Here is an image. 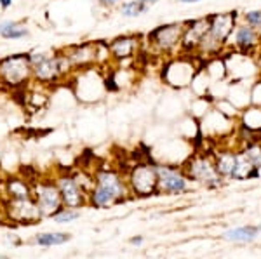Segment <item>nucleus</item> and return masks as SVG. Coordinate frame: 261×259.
<instances>
[{
  "instance_id": "nucleus-9",
  "label": "nucleus",
  "mask_w": 261,
  "mask_h": 259,
  "mask_svg": "<svg viewBox=\"0 0 261 259\" xmlns=\"http://www.w3.org/2000/svg\"><path fill=\"white\" fill-rule=\"evenodd\" d=\"M130 186L138 195H150L159 190L157 165L140 164L130 170Z\"/></svg>"
},
{
  "instance_id": "nucleus-3",
  "label": "nucleus",
  "mask_w": 261,
  "mask_h": 259,
  "mask_svg": "<svg viewBox=\"0 0 261 259\" xmlns=\"http://www.w3.org/2000/svg\"><path fill=\"white\" fill-rule=\"evenodd\" d=\"M124 195V183L120 176L110 169H103L96 174V188L92 190V204L98 207H108L119 202Z\"/></svg>"
},
{
  "instance_id": "nucleus-1",
  "label": "nucleus",
  "mask_w": 261,
  "mask_h": 259,
  "mask_svg": "<svg viewBox=\"0 0 261 259\" xmlns=\"http://www.w3.org/2000/svg\"><path fill=\"white\" fill-rule=\"evenodd\" d=\"M32 68H33V78L40 83H53L60 78L66 77L73 70L70 60L65 52L60 54H45V52H32Z\"/></svg>"
},
{
  "instance_id": "nucleus-29",
  "label": "nucleus",
  "mask_w": 261,
  "mask_h": 259,
  "mask_svg": "<svg viewBox=\"0 0 261 259\" xmlns=\"http://www.w3.org/2000/svg\"><path fill=\"white\" fill-rule=\"evenodd\" d=\"M11 6H12V0H0V7L2 9H9Z\"/></svg>"
},
{
  "instance_id": "nucleus-20",
  "label": "nucleus",
  "mask_w": 261,
  "mask_h": 259,
  "mask_svg": "<svg viewBox=\"0 0 261 259\" xmlns=\"http://www.w3.org/2000/svg\"><path fill=\"white\" fill-rule=\"evenodd\" d=\"M242 127L247 129V131L254 132V134H259L261 132V106H256L252 104L251 108H247L242 113Z\"/></svg>"
},
{
  "instance_id": "nucleus-27",
  "label": "nucleus",
  "mask_w": 261,
  "mask_h": 259,
  "mask_svg": "<svg viewBox=\"0 0 261 259\" xmlns=\"http://www.w3.org/2000/svg\"><path fill=\"white\" fill-rule=\"evenodd\" d=\"M79 218V212H75V211H61L60 214H56L54 216V219L58 221V223H68V221H71V219H77Z\"/></svg>"
},
{
  "instance_id": "nucleus-23",
  "label": "nucleus",
  "mask_w": 261,
  "mask_h": 259,
  "mask_svg": "<svg viewBox=\"0 0 261 259\" xmlns=\"http://www.w3.org/2000/svg\"><path fill=\"white\" fill-rule=\"evenodd\" d=\"M246 153V157L254 164L258 169H261V141L256 139V141H249L242 150Z\"/></svg>"
},
{
  "instance_id": "nucleus-2",
  "label": "nucleus",
  "mask_w": 261,
  "mask_h": 259,
  "mask_svg": "<svg viewBox=\"0 0 261 259\" xmlns=\"http://www.w3.org/2000/svg\"><path fill=\"white\" fill-rule=\"evenodd\" d=\"M33 78L30 52L11 54L0 60V83L7 87H21Z\"/></svg>"
},
{
  "instance_id": "nucleus-35",
  "label": "nucleus",
  "mask_w": 261,
  "mask_h": 259,
  "mask_svg": "<svg viewBox=\"0 0 261 259\" xmlns=\"http://www.w3.org/2000/svg\"><path fill=\"white\" fill-rule=\"evenodd\" d=\"M259 229H261V226H259Z\"/></svg>"
},
{
  "instance_id": "nucleus-6",
  "label": "nucleus",
  "mask_w": 261,
  "mask_h": 259,
  "mask_svg": "<svg viewBox=\"0 0 261 259\" xmlns=\"http://www.w3.org/2000/svg\"><path fill=\"white\" fill-rule=\"evenodd\" d=\"M209 19V33L220 42L221 45H228V42L233 35L237 24L241 23V16L237 11L228 12H214V14L207 16Z\"/></svg>"
},
{
  "instance_id": "nucleus-33",
  "label": "nucleus",
  "mask_w": 261,
  "mask_h": 259,
  "mask_svg": "<svg viewBox=\"0 0 261 259\" xmlns=\"http://www.w3.org/2000/svg\"><path fill=\"white\" fill-rule=\"evenodd\" d=\"M258 33H259V40H261V26L258 28Z\"/></svg>"
},
{
  "instance_id": "nucleus-10",
  "label": "nucleus",
  "mask_w": 261,
  "mask_h": 259,
  "mask_svg": "<svg viewBox=\"0 0 261 259\" xmlns=\"http://www.w3.org/2000/svg\"><path fill=\"white\" fill-rule=\"evenodd\" d=\"M230 42H231V47L235 49V52L246 54V56H254L256 51L261 47L258 30L249 26V24L242 23V21L237 24Z\"/></svg>"
},
{
  "instance_id": "nucleus-19",
  "label": "nucleus",
  "mask_w": 261,
  "mask_h": 259,
  "mask_svg": "<svg viewBox=\"0 0 261 259\" xmlns=\"http://www.w3.org/2000/svg\"><path fill=\"white\" fill-rule=\"evenodd\" d=\"M30 35V30L27 24L18 23V21H4L0 23V37L6 40H19Z\"/></svg>"
},
{
  "instance_id": "nucleus-8",
  "label": "nucleus",
  "mask_w": 261,
  "mask_h": 259,
  "mask_svg": "<svg viewBox=\"0 0 261 259\" xmlns=\"http://www.w3.org/2000/svg\"><path fill=\"white\" fill-rule=\"evenodd\" d=\"M209 32V19L205 18H197V19H188L185 21V32L183 39H181V54L187 56H195L197 49H199L204 35Z\"/></svg>"
},
{
  "instance_id": "nucleus-24",
  "label": "nucleus",
  "mask_w": 261,
  "mask_h": 259,
  "mask_svg": "<svg viewBox=\"0 0 261 259\" xmlns=\"http://www.w3.org/2000/svg\"><path fill=\"white\" fill-rule=\"evenodd\" d=\"M68 240V233H44V235L37 237V244L39 245H61Z\"/></svg>"
},
{
  "instance_id": "nucleus-31",
  "label": "nucleus",
  "mask_w": 261,
  "mask_h": 259,
  "mask_svg": "<svg viewBox=\"0 0 261 259\" xmlns=\"http://www.w3.org/2000/svg\"><path fill=\"white\" fill-rule=\"evenodd\" d=\"M178 2H181V4H199V2H202V0H178Z\"/></svg>"
},
{
  "instance_id": "nucleus-4",
  "label": "nucleus",
  "mask_w": 261,
  "mask_h": 259,
  "mask_svg": "<svg viewBox=\"0 0 261 259\" xmlns=\"http://www.w3.org/2000/svg\"><path fill=\"white\" fill-rule=\"evenodd\" d=\"M185 32V21L179 23H166L153 28L146 39L148 44L161 54H172L181 49V39Z\"/></svg>"
},
{
  "instance_id": "nucleus-16",
  "label": "nucleus",
  "mask_w": 261,
  "mask_h": 259,
  "mask_svg": "<svg viewBox=\"0 0 261 259\" xmlns=\"http://www.w3.org/2000/svg\"><path fill=\"white\" fill-rule=\"evenodd\" d=\"M58 188L63 198V204H66L68 207H79L84 200V191L81 188V183L75 181L73 178H60L58 181Z\"/></svg>"
},
{
  "instance_id": "nucleus-12",
  "label": "nucleus",
  "mask_w": 261,
  "mask_h": 259,
  "mask_svg": "<svg viewBox=\"0 0 261 259\" xmlns=\"http://www.w3.org/2000/svg\"><path fill=\"white\" fill-rule=\"evenodd\" d=\"M159 174V190L164 193L178 195L187 191L188 188V178L183 170H178L174 167L167 165H157Z\"/></svg>"
},
{
  "instance_id": "nucleus-14",
  "label": "nucleus",
  "mask_w": 261,
  "mask_h": 259,
  "mask_svg": "<svg viewBox=\"0 0 261 259\" xmlns=\"http://www.w3.org/2000/svg\"><path fill=\"white\" fill-rule=\"evenodd\" d=\"M138 47H140V35H120V37H115V39L108 44L110 57L119 63L134 57Z\"/></svg>"
},
{
  "instance_id": "nucleus-34",
  "label": "nucleus",
  "mask_w": 261,
  "mask_h": 259,
  "mask_svg": "<svg viewBox=\"0 0 261 259\" xmlns=\"http://www.w3.org/2000/svg\"><path fill=\"white\" fill-rule=\"evenodd\" d=\"M259 141H261V132H259Z\"/></svg>"
},
{
  "instance_id": "nucleus-17",
  "label": "nucleus",
  "mask_w": 261,
  "mask_h": 259,
  "mask_svg": "<svg viewBox=\"0 0 261 259\" xmlns=\"http://www.w3.org/2000/svg\"><path fill=\"white\" fill-rule=\"evenodd\" d=\"M261 169H258L249 158L246 157L244 152H237V160H235V169L231 172V179H237V181H244V179H252L259 178Z\"/></svg>"
},
{
  "instance_id": "nucleus-28",
  "label": "nucleus",
  "mask_w": 261,
  "mask_h": 259,
  "mask_svg": "<svg viewBox=\"0 0 261 259\" xmlns=\"http://www.w3.org/2000/svg\"><path fill=\"white\" fill-rule=\"evenodd\" d=\"M98 4L101 7H107V9H112V7L119 6L120 0H98Z\"/></svg>"
},
{
  "instance_id": "nucleus-32",
  "label": "nucleus",
  "mask_w": 261,
  "mask_h": 259,
  "mask_svg": "<svg viewBox=\"0 0 261 259\" xmlns=\"http://www.w3.org/2000/svg\"><path fill=\"white\" fill-rule=\"evenodd\" d=\"M130 242H133V244H141V239H133Z\"/></svg>"
},
{
  "instance_id": "nucleus-13",
  "label": "nucleus",
  "mask_w": 261,
  "mask_h": 259,
  "mask_svg": "<svg viewBox=\"0 0 261 259\" xmlns=\"http://www.w3.org/2000/svg\"><path fill=\"white\" fill-rule=\"evenodd\" d=\"M35 197H37V206H39L42 216H53L56 211H61L60 206L63 202L60 188L54 185H37L35 188Z\"/></svg>"
},
{
  "instance_id": "nucleus-15",
  "label": "nucleus",
  "mask_w": 261,
  "mask_h": 259,
  "mask_svg": "<svg viewBox=\"0 0 261 259\" xmlns=\"http://www.w3.org/2000/svg\"><path fill=\"white\" fill-rule=\"evenodd\" d=\"M9 214L16 221H35L42 216L39 206L32 202L30 197L12 198L9 204Z\"/></svg>"
},
{
  "instance_id": "nucleus-25",
  "label": "nucleus",
  "mask_w": 261,
  "mask_h": 259,
  "mask_svg": "<svg viewBox=\"0 0 261 259\" xmlns=\"http://www.w3.org/2000/svg\"><path fill=\"white\" fill-rule=\"evenodd\" d=\"M241 21L258 30V28L261 26V9H251V11L242 12V14H241Z\"/></svg>"
},
{
  "instance_id": "nucleus-22",
  "label": "nucleus",
  "mask_w": 261,
  "mask_h": 259,
  "mask_svg": "<svg viewBox=\"0 0 261 259\" xmlns=\"http://www.w3.org/2000/svg\"><path fill=\"white\" fill-rule=\"evenodd\" d=\"M150 11V6L143 2H138V0H127V2L120 4V14L124 18H140L145 12Z\"/></svg>"
},
{
  "instance_id": "nucleus-5",
  "label": "nucleus",
  "mask_w": 261,
  "mask_h": 259,
  "mask_svg": "<svg viewBox=\"0 0 261 259\" xmlns=\"http://www.w3.org/2000/svg\"><path fill=\"white\" fill-rule=\"evenodd\" d=\"M183 172L187 174L188 179L205 185L209 188H216L223 183V178L218 174L216 164H214L213 155H195L187 162Z\"/></svg>"
},
{
  "instance_id": "nucleus-26",
  "label": "nucleus",
  "mask_w": 261,
  "mask_h": 259,
  "mask_svg": "<svg viewBox=\"0 0 261 259\" xmlns=\"http://www.w3.org/2000/svg\"><path fill=\"white\" fill-rule=\"evenodd\" d=\"M9 191H11L12 198L28 197V188L23 181H19V179H12V181L9 183Z\"/></svg>"
},
{
  "instance_id": "nucleus-18",
  "label": "nucleus",
  "mask_w": 261,
  "mask_h": 259,
  "mask_svg": "<svg viewBox=\"0 0 261 259\" xmlns=\"http://www.w3.org/2000/svg\"><path fill=\"white\" fill-rule=\"evenodd\" d=\"M235 160H237V152H220L218 155H214V164H216V170L218 174L225 179V178H231V172L235 169Z\"/></svg>"
},
{
  "instance_id": "nucleus-21",
  "label": "nucleus",
  "mask_w": 261,
  "mask_h": 259,
  "mask_svg": "<svg viewBox=\"0 0 261 259\" xmlns=\"http://www.w3.org/2000/svg\"><path fill=\"white\" fill-rule=\"evenodd\" d=\"M258 235V228L254 226H242V228H235L228 229V232L223 235L225 240H233V242H252Z\"/></svg>"
},
{
  "instance_id": "nucleus-7",
  "label": "nucleus",
  "mask_w": 261,
  "mask_h": 259,
  "mask_svg": "<svg viewBox=\"0 0 261 259\" xmlns=\"http://www.w3.org/2000/svg\"><path fill=\"white\" fill-rule=\"evenodd\" d=\"M66 57L70 60L73 70H89L96 63H99V42H82L66 47Z\"/></svg>"
},
{
  "instance_id": "nucleus-30",
  "label": "nucleus",
  "mask_w": 261,
  "mask_h": 259,
  "mask_svg": "<svg viewBox=\"0 0 261 259\" xmlns=\"http://www.w3.org/2000/svg\"><path fill=\"white\" fill-rule=\"evenodd\" d=\"M138 2H143V4H146V6H153V4L161 2V0H138Z\"/></svg>"
},
{
  "instance_id": "nucleus-11",
  "label": "nucleus",
  "mask_w": 261,
  "mask_h": 259,
  "mask_svg": "<svg viewBox=\"0 0 261 259\" xmlns=\"http://www.w3.org/2000/svg\"><path fill=\"white\" fill-rule=\"evenodd\" d=\"M176 65H178L179 72H176V68L169 63L167 68H166V73L162 75V77L166 78L167 85L178 87V89L190 85V83L193 82V78H195V75H197L195 65L192 63L190 57H187V54H181L178 60H176Z\"/></svg>"
}]
</instances>
